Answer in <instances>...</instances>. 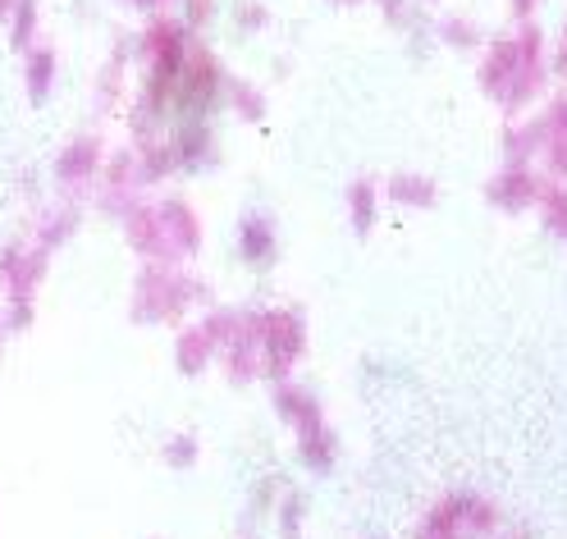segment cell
<instances>
[{
    "label": "cell",
    "instance_id": "cell-1",
    "mask_svg": "<svg viewBox=\"0 0 567 539\" xmlns=\"http://www.w3.org/2000/svg\"><path fill=\"white\" fill-rule=\"evenodd\" d=\"M504 526L499 508L481 494H444L431 512L421 517L412 539H485Z\"/></svg>",
    "mask_w": 567,
    "mask_h": 539
},
{
    "label": "cell",
    "instance_id": "cell-2",
    "mask_svg": "<svg viewBox=\"0 0 567 539\" xmlns=\"http://www.w3.org/2000/svg\"><path fill=\"white\" fill-rule=\"evenodd\" d=\"M252 339H257L261 380L284 384V380H289V371L298 366L302 343H307V334H302V325H298V315H293V311H266V315H257Z\"/></svg>",
    "mask_w": 567,
    "mask_h": 539
},
{
    "label": "cell",
    "instance_id": "cell-3",
    "mask_svg": "<svg viewBox=\"0 0 567 539\" xmlns=\"http://www.w3.org/2000/svg\"><path fill=\"white\" fill-rule=\"evenodd\" d=\"M47 270V251L42 247H6L0 251V283H6L10 302H32Z\"/></svg>",
    "mask_w": 567,
    "mask_h": 539
},
{
    "label": "cell",
    "instance_id": "cell-4",
    "mask_svg": "<svg viewBox=\"0 0 567 539\" xmlns=\"http://www.w3.org/2000/svg\"><path fill=\"white\" fill-rule=\"evenodd\" d=\"M101 160H105V152L96 137H74L55 160V178L64 188H83L92 178H101Z\"/></svg>",
    "mask_w": 567,
    "mask_h": 539
},
{
    "label": "cell",
    "instance_id": "cell-5",
    "mask_svg": "<svg viewBox=\"0 0 567 539\" xmlns=\"http://www.w3.org/2000/svg\"><path fill=\"white\" fill-rule=\"evenodd\" d=\"M540 188H545V184H540V178L530 174L526 165H508V169L485 188V197H489L494 206H504V210H526V206L540 201Z\"/></svg>",
    "mask_w": 567,
    "mask_h": 539
},
{
    "label": "cell",
    "instance_id": "cell-6",
    "mask_svg": "<svg viewBox=\"0 0 567 539\" xmlns=\"http://www.w3.org/2000/svg\"><path fill=\"white\" fill-rule=\"evenodd\" d=\"M540 124H545V147H540V156H545V165H549V174H554V184H567V96H558L549 111L540 115Z\"/></svg>",
    "mask_w": 567,
    "mask_h": 539
},
{
    "label": "cell",
    "instance_id": "cell-7",
    "mask_svg": "<svg viewBox=\"0 0 567 539\" xmlns=\"http://www.w3.org/2000/svg\"><path fill=\"white\" fill-rule=\"evenodd\" d=\"M275 412H279V421H289V425L298 429V435H302V429H311V425H326L321 403H316L307 388L289 384V380H284V384L275 388Z\"/></svg>",
    "mask_w": 567,
    "mask_h": 539
},
{
    "label": "cell",
    "instance_id": "cell-8",
    "mask_svg": "<svg viewBox=\"0 0 567 539\" xmlns=\"http://www.w3.org/2000/svg\"><path fill=\"white\" fill-rule=\"evenodd\" d=\"M156 220H161L165 238L174 242V251H179V257H188V251L202 247V225H197V215H193L184 201H161Z\"/></svg>",
    "mask_w": 567,
    "mask_h": 539
},
{
    "label": "cell",
    "instance_id": "cell-9",
    "mask_svg": "<svg viewBox=\"0 0 567 539\" xmlns=\"http://www.w3.org/2000/svg\"><path fill=\"white\" fill-rule=\"evenodd\" d=\"M298 457L311 466L316 476H326L334 471V462H339V439H334V429L330 425H311L298 435Z\"/></svg>",
    "mask_w": 567,
    "mask_h": 539
},
{
    "label": "cell",
    "instance_id": "cell-10",
    "mask_svg": "<svg viewBox=\"0 0 567 539\" xmlns=\"http://www.w3.org/2000/svg\"><path fill=\"white\" fill-rule=\"evenodd\" d=\"M238 247H243V257L252 266H270L275 261V229H270L266 215H247V220L238 225Z\"/></svg>",
    "mask_w": 567,
    "mask_h": 539
},
{
    "label": "cell",
    "instance_id": "cell-11",
    "mask_svg": "<svg viewBox=\"0 0 567 539\" xmlns=\"http://www.w3.org/2000/svg\"><path fill=\"white\" fill-rule=\"evenodd\" d=\"M174 356H179V371L184 375H197V371H206L210 362H216V343H210V334L202 330V325H188L184 334H179V348H174Z\"/></svg>",
    "mask_w": 567,
    "mask_h": 539
},
{
    "label": "cell",
    "instance_id": "cell-12",
    "mask_svg": "<svg viewBox=\"0 0 567 539\" xmlns=\"http://www.w3.org/2000/svg\"><path fill=\"white\" fill-rule=\"evenodd\" d=\"M343 201H348V215H352V229H358V234H371L375 215H380V188L371 184V178H358V184L343 193Z\"/></svg>",
    "mask_w": 567,
    "mask_h": 539
},
{
    "label": "cell",
    "instance_id": "cell-13",
    "mask_svg": "<svg viewBox=\"0 0 567 539\" xmlns=\"http://www.w3.org/2000/svg\"><path fill=\"white\" fill-rule=\"evenodd\" d=\"M384 193L394 201H403V206H435V178H425V174H394Z\"/></svg>",
    "mask_w": 567,
    "mask_h": 539
},
{
    "label": "cell",
    "instance_id": "cell-14",
    "mask_svg": "<svg viewBox=\"0 0 567 539\" xmlns=\"http://www.w3.org/2000/svg\"><path fill=\"white\" fill-rule=\"evenodd\" d=\"M540 147H545V124L540 120L508 128V165H526L530 156H540Z\"/></svg>",
    "mask_w": 567,
    "mask_h": 539
},
{
    "label": "cell",
    "instance_id": "cell-15",
    "mask_svg": "<svg viewBox=\"0 0 567 539\" xmlns=\"http://www.w3.org/2000/svg\"><path fill=\"white\" fill-rule=\"evenodd\" d=\"M51 83H55V51L38 46V51L28 55V96L32 101H47Z\"/></svg>",
    "mask_w": 567,
    "mask_h": 539
},
{
    "label": "cell",
    "instance_id": "cell-16",
    "mask_svg": "<svg viewBox=\"0 0 567 539\" xmlns=\"http://www.w3.org/2000/svg\"><path fill=\"white\" fill-rule=\"evenodd\" d=\"M202 457V448H197V435H169L165 444H161V462L169 466V471H188V466Z\"/></svg>",
    "mask_w": 567,
    "mask_h": 539
},
{
    "label": "cell",
    "instance_id": "cell-17",
    "mask_svg": "<svg viewBox=\"0 0 567 539\" xmlns=\"http://www.w3.org/2000/svg\"><path fill=\"white\" fill-rule=\"evenodd\" d=\"M32 32H38V6H32V0H19L14 14H10V42L19 51H28L32 46Z\"/></svg>",
    "mask_w": 567,
    "mask_h": 539
},
{
    "label": "cell",
    "instance_id": "cell-18",
    "mask_svg": "<svg viewBox=\"0 0 567 539\" xmlns=\"http://www.w3.org/2000/svg\"><path fill=\"white\" fill-rule=\"evenodd\" d=\"M220 87L229 92V101H234V111H238L243 120H261V105H266V101H261V92H257V87H247V83H238V79H234V83L225 79Z\"/></svg>",
    "mask_w": 567,
    "mask_h": 539
},
{
    "label": "cell",
    "instance_id": "cell-19",
    "mask_svg": "<svg viewBox=\"0 0 567 539\" xmlns=\"http://www.w3.org/2000/svg\"><path fill=\"white\" fill-rule=\"evenodd\" d=\"M74 229H79V210H60L55 220H47V225H42V251H55L69 234H74Z\"/></svg>",
    "mask_w": 567,
    "mask_h": 539
},
{
    "label": "cell",
    "instance_id": "cell-20",
    "mask_svg": "<svg viewBox=\"0 0 567 539\" xmlns=\"http://www.w3.org/2000/svg\"><path fill=\"white\" fill-rule=\"evenodd\" d=\"M444 42H449V46H481V32H476L467 19H449V23H444Z\"/></svg>",
    "mask_w": 567,
    "mask_h": 539
},
{
    "label": "cell",
    "instance_id": "cell-21",
    "mask_svg": "<svg viewBox=\"0 0 567 539\" xmlns=\"http://www.w3.org/2000/svg\"><path fill=\"white\" fill-rule=\"evenodd\" d=\"M206 19H210V0H188V28H206Z\"/></svg>",
    "mask_w": 567,
    "mask_h": 539
},
{
    "label": "cell",
    "instance_id": "cell-22",
    "mask_svg": "<svg viewBox=\"0 0 567 539\" xmlns=\"http://www.w3.org/2000/svg\"><path fill=\"white\" fill-rule=\"evenodd\" d=\"M554 74L567 83V28H563V38H558V55H554Z\"/></svg>",
    "mask_w": 567,
    "mask_h": 539
},
{
    "label": "cell",
    "instance_id": "cell-23",
    "mask_svg": "<svg viewBox=\"0 0 567 539\" xmlns=\"http://www.w3.org/2000/svg\"><path fill=\"white\" fill-rule=\"evenodd\" d=\"M485 539H530V530L526 526H499V530L485 535Z\"/></svg>",
    "mask_w": 567,
    "mask_h": 539
},
{
    "label": "cell",
    "instance_id": "cell-24",
    "mask_svg": "<svg viewBox=\"0 0 567 539\" xmlns=\"http://www.w3.org/2000/svg\"><path fill=\"white\" fill-rule=\"evenodd\" d=\"M380 6H384V14H389V19H394V23L403 19V0H380Z\"/></svg>",
    "mask_w": 567,
    "mask_h": 539
},
{
    "label": "cell",
    "instance_id": "cell-25",
    "mask_svg": "<svg viewBox=\"0 0 567 539\" xmlns=\"http://www.w3.org/2000/svg\"><path fill=\"white\" fill-rule=\"evenodd\" d=\"M536 6H540V0H513V14H517V19H526V14L536 10Z\"/></svg>",
    "mask_w": 567,
    "mask_h": 539
},
{
    "label": "cell",
    "instance_id": "cell-26",
    "mask_svg": "<svg viewBox=\"0 0 567 539\" xmlns=\"http://www.w3.org/2000/svg\"><path fill=\"white\" fill-rule=\"evenodd\" d=\"M14 6H19V0H0V19H10V14H14Z\"/></svg>",
    "mask_w": 567,
    "mask_h": 539
},
{
    "label": "cell",
    "instance_id": "cell-27",
    "mask_svg": "<svg viewBox=\"0 0 567 539\" xmlns=\"http://www.w3.org/2000/svg\"><path fill=\"white\" fill-rule=\"evenodd\" d=\"M6 339H10V330H6V320H0V348H6Z\"/></svg>",
    "mask_w": 567,
    "mask_h": 539
},
{
    "label": "cell",
    "instance_id": "cell-28",
    "mask_svg": "<svg viewBox=\"0 0 567 539\" xmlns=\"http://www.w3.org/2000/svg\"><path fill=\"white\" fill-rule=\"evenodd\" d=\"M137 6H161V0H137Z\"/></svg>",
    "mask_w": 567,
    "mask_h": 539
}]
</instances>
